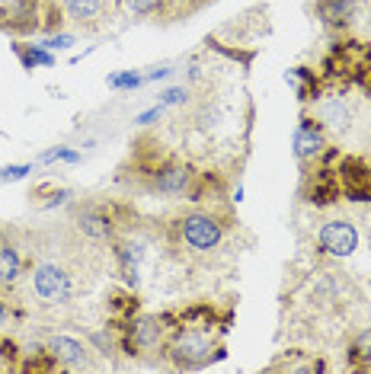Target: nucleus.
I'll list each match as a JSON object with an SVG mask.
<instances>
[{
	"mask_svg": "<svg viewBox=\"0 0 371 374\" xmlns=\"http://www.w3.org/2000/svg\"><path fill=\"white\" fill-rule=\"evenodd\" d=\"M166 355L176 368H202L212 359H224V349L205 332V323H179L173 339L166 342Z\"/></svg>",
	"mask_w": 371,
	"mask_h": 374,
	"instance_id": "1",
	"label": "nucleus"
},
{
	"mask_svg": "<svg viewBox=\"0 0 371 374\" xmlns=\"http://www.w3.org/2000/svg\"><path fill=\"white\" fill-rule=\"evenodd\" d=\"M224 227L227 224L221 221L214 211H202V208H195V211H186V215H179L176 221L170 224V234L183 249H193V253H212V249L221 247Z\"/></svg>",
	"mask_w": 371,
	"mask_h": 374,
	"instance_id": "2",
	"label": "nucleus"
},
{
	"mask_svg": "<svg viewBox=\"0 0 371 374\" xmlns=\"http://www.w3.org/2000/svg\"><path fill=\"white\" fill-rule=\"evenodd\" d=\"M29 294L45 307L68 304L77 294L74 272L61 263H39L32 269V275H29Z\"/></svg>",
	"mask_w": 371,
	"mask_h": 374,
	"instance_id": "3",
	"label": "nucleus"
},
{
	"mask_svg": "<svg viewBox=\"0 0 371 374\" xmlns=\"http://www.w3.org/2000/svg\"><path fill=\"white\" fill-rule=\"evenodd\" d=\"M336 180H339V192L349 201H371V163L365 157H339L336 166Z\"/></svg>",
	"mask_w": 371,
	"mask_h": 374,
	"instance_id": "4",
	"label": "nucleus"
},
{
	"mask_svg": "<svg viewBox=\"0 0 371 374\" xmlns=\"http://www.w3.org/2000/svg\"><path fill=\"white\" fill-rule=\"evenodd\" d=\"M317 247H320V253H327V256H333V259H349L358 249L355 224L346 221V218L327 221L320 230H317Z\"/></svg>",
	"mask_w": 371,
	"mask_h": 374,
	"instance_id": "5",
	"label": "nucleus"
},
{
	"mask_svg": "<svg viewBox=\"0 0 371 374\" xmlns=\"http://www.w3.org/2000/svg\"><path fill=\"white\" fill-rule=\"evenodd\" d=\"M74 224L90 240H116V230H118L116 215H112V208H106V205L74 208Z\"/></svg>",
	"mask_w": 371,
	"mask_h": 374,
	"instance_id": "6",
	"label": "nucleus"
},
{
	"mask_svg": "<svg viewBox=\"0 0 371 374\" xmlns=\"http://www.w3.org/2000/svg\"><path fill=\"white\" fill-rule=\"evenodd\" d=\"M323 147H327V135H323L320 118L304 116L301 125L295 128V157L301 160V163H308V160H314Z\"/></svg>",
	"mask_w": 371,
	"mask_h": 374,
	"instance_id": "7",
	"label": "nucleus"
},
{
	"mask_svg": "<svg viewBox=\"0 0 371 374\" xmlns=\"http://www.w3.org/2000/svg\"><path fill=\"white\" fill-rule=\"evenodd\" d=\"M317 118H320L323 128L346 135L352 128V122H355V109L349 106L346 96H330V99H323V103L317 106Z\"/></svg>",
	"mask_w": 371,
	"mask_h": 374,
	"instance_id": "8",
	"label": "nucleus"
},
{
	"mask_svg": "<svg viewBox=\"0 0 371 374\" xmlns=\"http://www.w3.org/2000/svg\"><path fill=\"white\" fill-rule=\"evenodd\" d=\"M49 352L55 355L61 368H90L93 365V361H90V349L83 346V342L71 339V336H55V339L49 342Z\"/></svg>",
	"mask_w": 371,
	"mask_h": 374,
	"instance_id": "9",
	"label": "nucleus"
},
{
	"mask_svg": "<svg viewBox=\"0 0 371 374\" xmlns=\"http://www.w3.org/2000/svg\"><path fill=\"white\" fill-rule=\"evenodd\" d=\"M358 0H320L317 4V13H320L323 23H330V26H343V23L352 20V13H355Z\"/></svg>",
	"mask_w": 371,
	"mask_h": 374,
	"instance_id": "10",
	"label": "nucleus"
},
{
	"mask_svg": "<svg viewBox=\"0 0 371 374\" xmlns=\"http://www.w3.org/2000/svg\"><path fill=\"white\" fill-rule=\"evenodd\" d=\"M68 16L80 26H93L103 16V0H61Z\"/></svg>",
	"mask_w": 371,
	"mask_h": 374,
	"instance_id": "11",
	"label": "nucleus"
},
{
	"mask_svg": "<svg viewBox=\"0 0 371 374\" xmlns=\"http://www.w3.org/2000/svg\"><path fill=\"white\" fill-rule=\"evenodd\" d=\"M23 275V256L13 243H4L0 247V285H16V278Z\"/></svg>",
	"mask_w": 371,
	"mask_h": 374,
	"instance_id": "12",
	"label": "nucleus"
},
{
	"mask_svg": "<svg viewBox=\"0 0 371 374\" xmlns=\"http://www.w3.org/2000/svg\"><path fill=\"white\" fill-rule=\"evenodd\" d=\"M368 365H371V330H362L355 336V342L349 346V368L368 371Z\"/></svg>",
	"mask_w": 371,
	"mask_h": 374,
	"instance_id": "13",
	"label": "nucleus"
},
{
	"mask_svg": "<svg viewBox=\"0 0 371 374\" xmlns=\"http://www.w3.org/2000/svg\"><path fill=\"white\" fill-rule=\"evenodd\" d=\"M16 55H20V61L26 64V68H35V64H45V68H51L55 64V58L49 55L45 49H35V45H16Z\"/></svg>",
	"mask_w": 371,
	"mask_h": 374,
	"instance_id": "14",
	"label": "nucleus"
},
{
	"mask_svg": "<svg viewBox=\"0 0 371 374\" xmlns=\"http://www.w3.org/2000/svg\"><path fill=\"white\" fill-rule=\"evenodd\" d=\"M109 307L116 311V317L135 320V313H138V298H135V294H122V291H112Z\"/></svg>",
	"mask_w": 371,
	"mask_h": 374,
	"instance_id": "15",
	"label": "nucleus"
},
{
	"mask_svg": "<svg viewBox=\"0 0 371 374\" xmlns=\"http://www.w3.org/2000/svg\"><path fill=\"white\" fill-rule=\"evenodd\" d=\"M145 83V77H138V74H112L109 77V87H116V90H135V87H141Z\"/></svg>",
	"mask_w": 371,
	"mask_h": 374,
	"instance_id": "16",
	"label": "nucleus"
},
{
	"mask_svg": "<svg viewBox=\"0 0 371 374\" xmlns=\"http://www.w3.org/2000/svg\"><path fill=\"white\" fill-rule=\"evenodd\" d=\"M160 4H164V0H125V7H128L131 13H138V16L157 13V10H160Z\"/></svg>",
	"mask_w": 371,
	"mask_h": 374,
	"instance_id": "17",
	"label": "nucleus"
},
{
	"mask_svg": "<svg viewBox=\"0 0 371 374\" xmlns=\"http://www.w3.org/2000/svg\"><path fill=\"white\" fill-rule=\"evenodd\" d=\"M189 99V90L186 87H176V90H166L164 96H160V106H179Z\"/></svg>",
	"mask_w": 371,
	"mask_h": 374,
	"instance_id": "18",
	"label": "nucleus"
},
{
	"mask_svg": "<svg viewBox=\"0 0 371 374\" xmlns=\"http://www.w3.org/2000/svg\"><path fill=\"white\" fill-rule=\"evenodd\" d=\"M42 160H45V163H51V160H68V163H77V160H80V154H77V151H64V147H55V151H49Z\"/></svg>",
	"mask_w": 371,
	"mask_h": 374,
	"instance_id": "19",
	"label": "nucleus"
},
{
	"mask_svg": "<svg viewBox=\"0 0 371 374\" xmlns=\"http://www.w3.org/2000/svg\"><path fill=\"white\" fill-rule=\"evenodd\" d=\"M26 173H32V163H23V166H4V173H0V176H4L7 182H13V180H23Z\"/></svg>",
	"mask_w": 371,
	"mask_h": 374,
	"instance_id": "20",
	"label": "nucleus"
},
{
	"mask_svg": "<svg viewBox=\"0 0 371 374\" xmlns=\"http://www.w3.org/2000/svg\"><path fill=\"white\" fill-rule=\"evenodd\" d=\"M71 35H55V39H45V49H68L71 45Z\"/></svg>",
	"mask_w": 371,
	"mask_h": 374,
	"instance_id": "21",
	"label": "nucleus"
},
{
	"mask_svg": "<svg viewBox=\"0 0 371 374\" xmlns=\"http://www.w3.org/2000/svg\"><path fill=\"white\" fill-rule=\"evenodd\" d=\"M7 320V307H4V301H0V323Z\"/></svg>",
	"mask_w": 371,
	"mask_h": 374,
	"instance_id": "22",
	"label": "nucleus"
},
{
	"mask_svg": "<svg viewBox=\"0 0 371 374\" xmlns=\"http://www.w3.org/2000/svg\"><path fill=\"white\" fill-rule=\"evenodd\" d=\"M195 4H202V0H195Z\"/></svg>",
	"mask_w": 371,
	"mask_h": 374,
	"instance_id": "23",
	"label": "nucleus"
},
{
	"mask_svg": "<svg viewBox=\"0 0 371 374\" xmlns=\"http://www.w3.org/2000/svg\"><path fill=\"white\" fill-rule=\"evenodd\" d=\"M368 371H371V365H368Z\"/></svg>",
	"mask_w": 371,
	"mask_h": 374,
	"instance_id": "24",
	"label": "nucleus"
}]
</instances>
